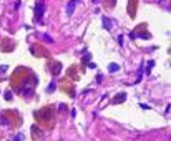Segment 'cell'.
<instances>
[{"mask_svg":"<svg viewBox=\"0 0 171 141\" xmlns=\"http://www.w3.org/2000/svg\"><path fill=\"white\" fill-rule=\"evenodd\" d=\"M118 70H120V65L118 63H110L108 65V71H111V73H116Z\"/></svg>","mask_w":171,"mask_h":141,"instance_id":"5b68a950","label":"cell"},{"mask_svg":"<svg viewBox=\"0 0 171 141\" xmlns=\"http://www.w3.org/2000/svg\"><path fill=\"white\" fill-rule=\"evenodd\" d=\"M153 65H154V62H148V68H146V73H150V71H151Z\"/></svg>","mask_w":171,"mask_h":141,"instance_id":"ba28073f","label":"cell"},{"mask_svg":"<svg viewBox=\"0 0 171 141\" xmlns=\"http://www.w3.org/2000/svg\"><path fill=\"white\" fill-rule=\"evenodd\" d=\"M22 138H23L22 134H17V136H15V140H13V141H22Z\"/></svg>","mask_w":171,"mask_h":141,"instance_id":"5bb4252c","label":"cell"},{"mask_svg":"<svg viewBox=\"0 0 171 141\" xmlns=\"http://www.w3.org/2000/svg\"><path fill=\"white\" fill-rule=\"evenodd\" d=\"M125 98H126V93H123V91H121V93H118V95H116V98H113V103H115V105L123 103V101H125Z\"/></svg>","mask_w":171,"mask_h":141,"instance_id":"3957f363","label":"cell"},{"mask_svg":"<svg viewBox=\"0 0 171 141\" xmlns=\"http://www.w3.org/2000/svg\"><path fill=\"white\" fill-rule=\"evenodd\" d=\"M12 96H13V95H12V91H9V90H7V91H5V100H12Z\"/></svg>","mask_w":171,"mask_h":141,"instance_id":"30bf717a","label":"cell"},{"mask_svg":"<svg viewBox=\"0 0 171 141\" xmlns=\"http://www.w3.org/2000/svg\"><path fill=\"white\" fill-rule=\"evenodd\" d=\"M90 60H91V55H90V53H88V55H85V56H83V63H88Z\"/></svg>","mask_w":171,"mask_h":141,"instance_id":"9c48e42d","label":"cell"},{"mask_svg":"<svg viewBox=\"0 0 171 141\" xmlns=\"http://www.w3.org/2000/svg\"><path fill=\"white\" fill-rule=\"evenodd\" d=\"M60 71H62V63H55L53 68H52V73H53V75H58Z\"/></svg>","mask_w":171,"mask_h":141,"instance_id":"8992f818","label":"cell"},{"mask_svg":"<svg viewBox=\"0 0 171 141\" xmlns=\"http://www.w3.org/2000/svg\"><path fill=\"white\" fill-rule=\"evenodd\" d=\"M76 5H78V2H76V0L68 2V5H67V15H68V17H72V15H73V10H75Z\"/></svg>","mask_w":171,"mask_h":141,"instance_id":"7a4b0ae2","label":"cell"},{"mask_svg":"<svg viewBox=\"0 0 171 141\" xmlns=\"http://www.w3.org/2000/svg\"><path fill=\"white\" fill-rule=\"evenodd\" d=\"M101 23H103V28L105 30H111V22H110V18L108 17H101Z\"/></svg>","mask_w":171,"mask_h":141,"instance_id":"277c9868","label":"cell"},{"mask_svg":"<svg viewBox=\"0 0 171 141\" xmlns=\"http://www.w3.org/2000/svg\"><path fill=\"white\" fill-rule=\"evenodd\" d=\"M0 123H2V124H9V121H7L3 116H0Z\"/></svg>","mask_w":171,"mask_h":141,"instance_id":"4fadbf2b","label":"cell"},{"mask_svg":"<svg viewBox=\"0 0 171 141\" xmlns=\"http://www.w3.org/2000/svg\"><path fill=\"white\" fill-rule=\"evenodd\" d=\"M43 13H45V3L43 2H38L37 5H35V18L40 22L42 17H43Z\"/></svg>","mask_w":171,"mask_h":141,"instance_id":"6da1fadb","label":"cell"},{"mask_svg":"<svg viewBox=\"0 0 171 141\" xmlns=\"http://www.w3.org/2000/svg\"><path fill=\"white\" fill-rule=\"evenodd\" d=\"M7 70H9V66H7V65H2V66H0V73H5Z\"/></svg>","mask_w":171,"mask_h":141,"instance_id":"7c38bea8","label":"cell"},{"mask_svg":"<svg viewBox=\"0 0 171 141\" xmlns=\"http://www.w3.org/2000/svg\"><path fill=\"white\" fill-rule=\"evenodd\" d=\"M43 37V40H47V42H50V43H53V38L52 37H48V35H42Z\"/></svg>","mask_w":171,"mask_h":141,"instance_id":"8fae6325","label":"cell"},{"mask_svg":"<svg viewBox=\"0 0 171 141\" xmlns=\"http://www.w3.org/2000/svg\"><path fill=\"white\" fill-rule=\"evenodd\" d=\"M55 90H57V83H55V81H52V83L47 86V93H53Z\"/></svg>","mask_w":171,"mask_h":141,"instance_id":"52a82bcc","label":"cell"}]
</instances>
